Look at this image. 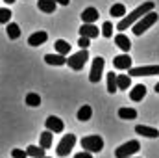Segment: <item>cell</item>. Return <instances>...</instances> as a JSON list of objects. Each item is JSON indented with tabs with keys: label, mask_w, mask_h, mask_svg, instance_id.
I'll return each mask as SVG.
<instances>
[{
	"label": "cell",
	"mask_w": 159,
	"mask_h": 158,
	"mask_svg": "<svg viewBox=\"0 0 159 158\" xmlns=\"http://www.w3.org/2000/svg\"><path fill=\"white\" fill-rule=\"evenodd\" d=\"M81 21L83 22H94V21H98V17H100V13H98V9H94V7H87V9H83L81 11Z\"/></svg>",
	"instance_id": "16"
},
{
	"label": "cell",
	"mask_w": 159,
	"mask_h": 158,
	"mask_svg": "<svg viewBox=\"0 0 159 158\" xmlns=\"http://www.w3.org/2000/svg\"><path fill=\"white\" fill-rule=\"evenodd\" d=\"M56 4H61V6H69L70 4V0H54Z\"/></svg>",
	"instance_id": "34"
},
{
	"label": "cell",
	"mask_w": 159,
	"mask_h": 158,
	"mask_svg": "<svg viewBox=\"0 0 159 158\" xmlns=\"http://www.w3.org/2000/svg\"><path fill=\"white\" fill-rule=\"evenodd\" d=\"M26 153H28V156H32V158H44L46 155H44V149L43 147H37V145H30L28 149H26Z\"/></svg>",
	"instance_id": "23"
},
{
	"label": "cell",
	"mask_w": 159,
	"mask_h": 158,
	"mask_svg": "<svg viewBox=\"0 0 159 158\" xmlns=\"http://www.w3.org/2000/svg\"><path fill=\"white\" fill-rule=\"evenodd\" d=\"M87 60H89V52H87V48H81L80 52L72 54V56H69V60H67L65 65H69L72 71H81V69L85 67Z\"/></svg>",
	"instance_id": "4"
},
{
	"label": "cell",
	"mask_w": 159,
	"mask_h": 158,
	"mask_svg": "<svg viewBox=\"0 0 159 158\" xmlns=\"http://www.w3.org/2000/svg\"><path fill=\"white\" fill-rule=\"evenodd\" d=\"M129 77H154L159 75V65H144V67H129Z\"/></svg>",
	"instance_id": "8"
},
{
	"label": "cell",
	"mask_w": 159,
	"mask_h": 158,
	"mask_svg": "<svg viewBox=\"0 0 159 158\" xmlns=\"http://www.w3.org/2000/svg\"><path fill=\"white\" fill-rule=\"evenodd\" d=\"M109 13H111L113 17L122 19V17L126 15V7H124V4H113V6H111V9H109Z\"/></svg>",
	"instance_id": "27"
},
{
	"label": "cell",
	"mask_w": 159,
	"mask_h": 158,
	"mask_svg": "<svg viewBox=\"0 0 159 158\" xmlns=\"http://www.w3.org/2000/svg\"><path fill=\"white\" fill-rule=\"evenodd\" d=\"M52 140H54V132L44 130V132L39 136V145L46 151V149H50V147H52Z\"/></svg>",
	"instance_id": "18"
},
{
	"label": "cell",
	"mask_w": 159,
	"mask_h": 158,
	"mask_svg": "<svg viewBox=\"0 0 159 158\" xmlns=\"http://www.w3.org/2000/svg\"><path fill=\"white\" fill-rule=\"evenodd\" d=\"M74 143H76V136H74V134H65V136L61 138V141L57 143V149H56L57 156H67V155L72 151Z\"/></svg>",
	"instance_id": "6"
},
{
	"label": "cell",
	"mask_w": 159,
	"mask_h": 158,
	"mask_svg": "<svg viewBox=\"0 0 159 158\" xmlns=\"http://www.w3.org/2000/svg\"><path fill=\"white\" fill-rule=\"evenodd\" d=\"M89 37H83V36H80V41H78V45H80V48H87L91 43H89Z\"/></svg>",
	"instance_id": "32"
},
{
	"label": "cell",
	"mask_w": 159,
	"mask_h": 158,
	"mask_svg": "<svg viewBox=\"0 0 159 158\" xmlns=\"http://www.w3.org/2000/svg\"><path fill=\"white\" fill-rule=\"evenodd\" d=\"M91 116H93V108L89 104H83L78 110V121H89Z\"/></svg>",
	"instance_id": "22"
},
{
	"label": "cell",
	"mask_w": 159,
	"mask_h": 158,
	"mask_svg": "<svg viewBox=\"0 0 159 158\" xmlns=\"http://www.w3.org/2000/svg\"><path fill=\"white\" fill-rule=\"evenodd\" d=\"M74 158H93V153H89V151H81L78 155H74Z\"/></svg>",
	"instance_id": "33"
},
{
	"label": "cell",
	"mask_w": 159,
	"mask_h": 158,
	"mask_svg": "<svg viewBox=\"0 0 159 158\" xmlns=\"http://www.w3.org/2000/svg\"><path fill=\"white\" fill-rule=\"evenodd\" d=\"M144 97H146V86L137 84L133 89H129V99H131L133 102H139V101H143Z\"/></svg>",
	"instance_id": "12"
},
{
	"label": "cell",
	"mask_w": 159,
	"mask_h": 158,
	"mask_svg": "<svg viewBox=\"0 0 159 158\" xmlns=\"http://www.w3.org/2000/svg\"><path fill=\"white\" fill-rule=\"evenodd\" d=\"M26 104L32 106V108L41 106V97L37 95V93H28V95H26Z\"/></svg>",
	"instance_id": "28"
},
{
	"label": "cell",
	"mask_w": 159,
	"mask_h": 158,
	"mask_svg": "<svg viewBox=\"0 0 159 158\" xmlns=\"http://www.w3.org/2000/svg\"><path fill=\"white\" fill-rule=\"evenodd\" d=\"M54 47H56L57 54H63V56H69V54H70V45L65 39H57L54 43Z\"/></svg>",
	"instance_id": "20"
},
{
	"label": "cell",
	"mask_w": 159,
	"mask_h": 158,
	"mask_svg": "<svg viewBox=\"0 0 159 158\" xmlns=\"http://www.w3.org/2000/svg\"><path fill=\"white\" fill-rule=\"evenodd\" d=\"M11 11L7 9V7H0V24H7L9 22V19H11Z\"/></svg>",
	"instance_id": "29"
},
{
	"label": "cell",
	"mask_w": 159,
	"mask_h": 158,
	"mask_svg": "<svg viewBox=\"0 0 159 158\" xmlns=\"http://www.w3.org/2000/svg\"><path fill=\"white\" fill-rule=\"evenodd\" d=\"M131 86V77L129 75H117V87L119 89H128Z\"/></svg>",
	"instance_id": "24"
},
{
	"label": "cell",
	"mask_w": 159,
	"mask_h": 158,
	"mask_svg": "<svg viewBox=\"0 0 159 158\" xmlns=\"http://www.w3.org/2000/svg\"><path fill=\"white\" fill-rule=\"evenodd\" d=\"M131 58H129V54L128 52H124V54H119V56H115L113 58V65H115V69H120V71H124V69H129L131 67Z\"/></svg>",
	"instance_id": "10"
},
{
	"label": "cell",
	"mask_w": 159,
	"mask_h": 158,
	"mask_svg": "<svg viewBox=\"0 0 159 158\" xmlns=\"http://www.w3.org/2000/svg\"><path fill=\"white\" fill-rule=\"evenodd\" d=\"M44 126H46V130H50V132H54V134L63 132V128H65L63 121L59 117H56V116H50V117L46 119V121H44Z\"/></svg>",
	"instance_id": "9"
},
{
	"label": "cell",
	"mask_w": 159,
	"mask_h": 158,
	"mask_svg": "<svg viewBox=\"0 0 159 158\" xmlns=\"http://www.w3.org/2000/svg\"><path fill=\"white\" fill-rule=\"evenodd\" d=\"M4 2H6V4H15L17 0H4Z\"/></svg>",
	"instance_id": "35"
},
{
	"label": "cell",
	"mask_w": 159,
	"mask_h": 158,
	"mask_svg": "<svg viewBox=\"0 0 159 158\" xmlns=\"http://www.w3.org/2000/svg\"><path fill=\"white\" fill-rule=\"evenodd\" d=\"M156 93H159V82L156 84Z\"/></svg>",
	"instance_id": "36"
},
{
	"label": "cell",
	"mask_w": 159,
	"mask_h": 158,
	"mask_svg": "<svg viewBox=\"0 0 159 158\" xmlns=\"http://www.w3.org/2000/svg\"><path fill=\"white\" fill-rule=\"evenodd\" d=\"M98 34H100V30L94 26V22H83L80 26V36H83V37L93 39V37H98Z\"/></svg>",
	"instance_id": "11"
},
{
	"label": "cell",
	"mask_w": 159,
	"mask_h": 158,
	"mask_svg": "<svg viewBox=\"0 0 159 158\" xmlns=\"http://www.w3.org/2000/svg\"><path fill=\"white\" fill-rule=\"evenodd\" d=\"M115 45H117L119 48H122L124 52H129V48H131V41L128 39V37H126L122 32L115 36Z\"/></svg>",
	"instance_id": "17"
},
{
	"label": "cell",
	"mask_w": 159,
	"mask_h": 158,
	"mask_svg": "<svg viewBox=\"0 0 159 158\" xmlns=\"http://www.w3.org/2000/svg\"><path fill=\"white\" fill-rule=\"evenodd\" d=\"M81 149H85L89 153H100L104 149V140L98 134L85 136V138H81Z\"/></svg>",
	"instance_id": "3"
},
{
	"label": "cell",
	"mask_w": 159,
	"mask_h": 158,
	"mask_svg": "<svg viewBox=\"0 0 159 158\" xmlns=\"http://www.w3.org/2000/svg\"><path fill=\"white\" fill-rule=\"evenodd\" d=\"M107 91L109 93H117L119 91V87H117V75L113 71L107 75Z\"/></svg>",
	"instance_id": "26"
},
{
	"label": "cell",
	"mask_w": 159,
	"mask_h": 158,
	"mask_svg": "<svg viewBox=\"0 0 159 158\" xmlns=\"http://www.w3.org/2000/svg\"><path fill=\"white\" fill-rule=\"evenodd\" d=\"M157 19H159V15H157V11H154V9L148 11V13H144V15L131 26V28H133V34H135V36H143L150 26H154V24L157 22Z\"/></svg>",
	"instance_id": "2"
},
{
	"label": "cell",
	"mask_w": 159,
	"mask_h": 158,
	"mask_svg": "<svg viewBox=\"0 0 159 158\" xmlns=\"http://www.w3.org/2000/svg\"><path fill=\"white\" fill-rule=\"evenodd\" d=\"M48 39V34L44 32V30H39V32H35V34H32L30 37H28V45H32V47H39L43 43H46Z\"/></svg>",
	"instance_id": "13"
},
{
	"label": "cell",
	"mask_w": 159,
	"mask_h": 158,
	"mask_svg": "<svg viewBox=\"0 0 159 158\" xmlns=\"http://www.w3.org/2000/svg\"><path fill=\"white\" fill-rule=\"evenodd\" d=\"M119 117L126 119V121H131V119L137 117V110H133V108H120L119 110Z\"/></svg>",
	"instance_id": "25"
},
{
	"label": "cell",
	"mask_w": 159,
	"mask_h": 158,
	"mask_svg": "<svg viewBox=\"0 0 159 158\" xmlns=\"http://www.w3.org/2000/svg\"><path fill=\"white\" fill-rule=\"evenodd\" d=\"M44 158H50V156H44Z\"/></svg>",
	"instance_id": "37"
},
{
	"label": "cell",
	"mask_w": 159,
	"mask_h": 158,
	"mask_svg": "<svg viewBox=\"0 0 159 158\" xmlns=\"http://www.w3.org/2000/svg\"><path fill=\"white\" fill-rule=\"evenodd\" d=\"M135 132L141 134V136H146V138H157L159 136L157 128H154V126H146V125H137V126H135Z\"/></svg>",
	"instance_id": "15"
},
{
	"label": "cell",
	"mask_w": 159,
	"mask_h": 158,
	"mask_svg": "<svg viewBox=\"0 0 159 158\" xmlns=\"http://www.w3.org/2000/svg\"><path fill=\"white\" fill-rule=\"evenodd\" d=\"M56 2L54 0H37V7H39L43 13H54L56 11Z\"/></svg>",
	"instance_id": "19"
},
{
	"label": "cell",
	"mask_w": 159,
	"mask_h": 158,
	"mask_svg": "<svg viewBox=\"0 0 159 158\" xmlns=\"http://www.w3.org/2000/svg\"><path fill=\"white\" fill-rule=\"evenodd\" d=\"M44 62H46L48 65L59 67V65H65V63H67V56H63V54H46V56H44Z\"/></svg>",
	"instance_id": "14"
},
{
	"label": "cell",
	"mask_w": 159,
	"mask_h": 158,
	"mask_svg": "<svg viewBox=\"0 0 159 158\" xmlns=\"http://www.w3.org/2000/svg\"><path fill=\"white\" fill-rule=\"evenodd\" d=\"M104 65H106V60L102 56H96L93 60V67H91V73H89V80L93 84H98L102 78V71H104Z\"/></svg>",
	"instance_id": "7"
},
{
	"label": "cell",
	"mask_w": 159,
	"mask_h": 158,
	"mask_svg": "<svg viewBox=\"0 0 159 158\" xmlns=\"http://www.w3.org/2000/svg\"><path fill=\"white\" fill-rule=\"evenodd\" d=\"M6 32H7V37H9V39H19V37H20V28H19V24H15V22H7Z\"/></svg>",
	"instance_id": "21"
},
{
	"label": "cell",
	"mask_w": 159,
	"mask_h": 158,
	"mask_svg": "<svg viewBox=\"0 0 159 158\" xmlns=\"http://www.w3.org/2000/svg\"><path fill=\"white\" fill-rule=\"evenodd\" d=\"M154 7H156V4H154V2H144V4H141V6H139V7H135L131 13H128V15H124V17L120 19V22L117 24V30H120V32H122V30L131 28V26H133V24H135V22H137L143 15H144V13L152 11Z\"/></svg>",
	"instance_id": "1"
},
{
	"label": "cell",
	"mask_w": 159,
	"mask_h": 158,
	"mask_svg": "<svg viewBox=\"0 0 159 158\" xmlns=\"http://www.w3.org/2000/svg\"><path fill=\"white\" fill-rule=\"evenodd\" d=\"M139 149H141V143L137 140H129V141L122 143L120 147L115 149V158H129V156H133Z\"/></svg>",
	"instance_id": "5"
},
{
	"label": "cell",
	"mask_w": 159,
	"mask_h": 158,
	"mask_svg": "<svg viewBox=\"0 0 159 158\" xmlns=\"http://www.w3.org/2000/svg\"><path fill=\"white\" fill-rule=\"evenodd\" d=\"M102 36H104V37H111V36H113V24H111L109 21H106V22L102 24Z\"/></svg>",
	"instance_id": "30"
},
{
	"label": "cell",
	"mask_w": 159,
	"mask_h": 158,
	"mask_svg": "<svg viewBox=\"0 0 159 158\" xmlns=\"http://www.w3.org/2000/svg\"><path fill=\"white\" fill-rule=\"evenodd\" d=\"M11 156L13 158H28V153L22 151V149H13L11 151Z\"/></svg>",
	"instance_id": "31"
},
{
	"label": "cell",
	"mask_w": 159,
	"mask_h": 158,
	"mask_svg": "<svg viewBox=\"0 0 159 158\" xmlns=\"http://www.w3.org/2000/svg\"><path fill=\"white\" fill-rule=\"evenodd\" d=\"M129 158H133V156H129Z\"/></svg>",
	"instance_id": "38"
}]
</instances>
